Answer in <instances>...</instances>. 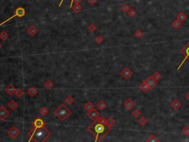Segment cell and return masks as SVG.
Segmentation results:
<instances>
[{
	"mask_svg": "<svg viewBox=\"0 0 189 142\" xmlns=\"http://www.w3.org/2000/svg\"><path fill=\"white\" fill-rule=\"evenodd\" d=\"M10 115L9 111L4 107H0V120H5Z\"/></svg>",
	"mask_w": 189,
	"mask_h": 142,
	"instance_id": "30bf717a",
	"label": "cell"
},
{
	"mask_svg": "<svg viewBox=\"0 0 189 142\" xmlns=\"http://www.w3.org/2000/svg\"><path fill=\"white\" fill-rule=\"evenodd\" d=\"M123 105L125 107V108L128 110H130L134 106V102H133L132 100L130 98H128L123 103Z\"/></svg>",
	"mask_w": 189,
	"mask_h": 142,
	"instance_id": "7c38bea8",
	"label": "cell"
},
{
	"mask_svg": "<svg viewBox=\"0 0 189 142\" xmlns=\"http://www.w3.org/2000/svg\"><path fill=\"white\" fill-rule=\"evenodd\" d=\"M63 2H64V0H61V2H60V4H59V5H58V8H60V7L61 6V5H62Z\"/></svg>",
	"mask_w": 189,
	"mask_h": 142,
	"instance_id": "b9f144b4",
	"label": "cell"
},
{
	"mask_svg": "<svg viewBox=\"0 0 189 142\" xmlns=\"http://www.w3.org/2000/svg\"><path fill=\"white\" fill-rule=\"evenodd\" d=\"M151 76H152L157 82H158V81L161 78V75L160 74V73H158V72H155Z\"/></svg>",
	"mask_w": 189,
	"mask_h": 142,
	"instance_id": "74e56055",
	"label": "cell"
},
{
	"mask_svg": "<svg viewBox=\"0 0 189 142\" xmlns=\"http://www.w3.org/2000/svg\"><path fill=\"white\" fill-rule=\"evenodd\" d=\"M44 86H45V87L47 89L50 90V89H52V88L54 87V84H53V82L51 80H47V82H45V84H44Z\"/></svg>",
	"mask_w": 189,
	"mask_h": 142,
	"instance_id": "484cf974",
	"label": "cell"
},
{
	"mask_svg": "<svg viewBox=\"0 0 189 142\" xmlns=\"http://www.w3.org/2000/svg\"><path fill=\"white\" fill-rule=\"evenodd\" d=\"M8 107H9L10 110H15L18 107V103H17V102H16L14 100H11L9 103H8Z\"/></svg>",
	"mask_w": 189,
	"mask_h": 142,
	"instance_id": "ac0fdd59",
	"label": "cell"
},
{
	"mask_svg": "<svg viewBox=\"0 0 189 142\" xmlns=\"http://www.w3.org/2000/svg\"><path fill=\"white\" fill-rule=\"evenodd\" d=\"M133 72L129 68V67H125L123 70L121 71V75L123 76L125 79H129L131 76H132Z\"/></svg>",
	"mask_w": 189,
	"mask_h": 142,
	"instance_id": "ba28073f",
	"label": "cell"
},
{
	"mask_svg": "<svg viewBox=\"0 0 189 142\" xmlns=\"http://www.w3.org/2000/svg\"><path fill=\"white\" fill-rule=\"evenodd\" d=\"M15 94L18 98H22L24 95V91L21 89H16L15 91Z\"/></svg>",
	"mask_w": 189,
	"mask_h": 142,
	"instance_id": "4dcf8cb0",
	"label": "cell"
},
{
	"mask_svg": "<svg viewBox=\"0 0 189 142\" xmlns=\"http://www.w3.org/2000/svg\"><path fill=\"white\" fill-rule=\"evenodd\" d=\"M72 1H73V0H72ZM72 1H71V2H72Z\"/></svg>",
	"mask_w": 189,
	"mask_h": 142,
	"instance_id": "ee69618b",
	"label": "cell"
},
{
	"mask_svg": "<svg viewBox=\"0 0 189 142\" xmlns=\"http://www.w3.org/2000/svg\"><path fill=\"white\" fill-rule=\"evenodd\" d=\"M182 133H183L185 135L188 136L189 135V127L188 126H185V127L182 129Z\"/></svg>",
	"mask_w": 189,
	"mask_h": 142,
	"instance_id": "f35d334b",
	"label": "cell"
},
{
	"mask_svg": "<svg viewBox=\"0 0 189 142\" xmlns=\"http://www.w3.org/2000/svg\"><path fill=\"white\" fill-rule=\"evenodd\" d=\"M187 19H188V16L185 13H184L183 12H180L177 16V19H178L181 22H185Z\"/></svg>",
	"mask_w": 189,
	"mask_h": 142,
	"instance_id": "9a60e30c",
	"label": "cell"
},
{
	"mask_svg": "<svg viewBox=\"0 0 189 142\" xmlns=\"http://www.w3.org/2000/svg\"><path fill=\"white\" fill-rule=\"evenodd\" d=\"M139 88H140V90H141L142 92H143V93H146L148 90H150V88H149V87L144 82L140 85L139 86Z\"/></svg>",
	"mask_w": 189,
	"mask_h": 142,
	"instance_id": "e0dca14e",
	"label": "cell"
},
{
	"mask_svg": "<svg viewBox=\"0 0 189 142\" xmlns=\"http://www.w3.org/2000/svg\"><path fill=\"white\" fill-rule=\"evenodd\" d=\"M88 116L89 118H91L92 120L93 121H95L99 116H100V113H98V111H97L96 110H92L91 111L88 112Z\"/></svg>",
	"mask_w": 189,
	"mask_h": 142,
	"instance_id": "8fae6325",
	"label": "cell"
},
{
	"mask_svg": "<svg viewBox=\"0 0 189 142\" xmlns=\"http://www.w3.org/2000/svg\"><path fill=\"white\" fill-rule=\"evenodd\" d=\"M185 97L186 100H187V101H188V102H189V92H188V93H187L185 94Z\"/></svg>",
	"mask_w": 189,
	"mask_h": 142,
	"instance_id": "60d3db41",
	"label": "cell"
},
{
	"mask_svg": "<svg viewBox=\"0 0 189 142\" xmlns=\"http://www.w3.org/2000/svg\"><path fill=\"white\" fill-rule=\"evenodd\" d=\"M48 113H49V110L46 107H42L39 110V113L41 114V115H42V116L47 115Z\"/></svg>",
	"mask_w": 189,
	"mask_h": 142,
	"instance_id": "cb8c5ba5",
	"label": "cell"
},
{
	"mask_svg": "<svg viewBox=\"0 0 189 142\" xmlns=\"http://www.w3.org/2000/svg\"><path fill=\"white\" fill-rule=\"evenodd\" d=\"M8 36H9V35H8V33H7L6 31H5V30L2 31V32L0 33V38H1V40H2L3 42L6 41V40L8 39Z\"/></svg>",
	"mask_w": 189,
	"mask_h": 142,
	"instance_id": "7402d4cb",
	"label": "cell"
},
{
	"mask_svg": "<svg viewBox=\"0 0 189 142\" xmlns=\"http://www.w3.org/2000/svg\"><path fill=\"white\" fill-rule=\"evenodd\" d=\"M1 48H2V44L0 43V49H1Z\"/></svg>",
	"mask_w": 189,
	"mask_h": 142,
	"instance_id": "7bdbcfd3",
	"label": "cell"
},
{
	"mask_svg": "<svg viewBox=\"0 0 189 142\" xmlns=\"http://www.w3.org/2000/svg\"><path fill=\"white\" fill-rule=\"evenodd\" d=\"M128 14H129V16L130 17L133 18V17H134V16L137 15V11L134 9V8H130L129 10L128 11Z\"/></svg>",
	"mask_w": 189,
	"mask_h": 142,
	"instance_id": "1f68e13d",
	"label": "cell"
},
{
	"mask_svg": "<svg viewBox=\"0 0 189 142\" xmlns=\"http://www.w3.org/2000/svg\"><path fill=\"white\" fill-rule=\"evenodd\" d=\"M141 115V112L139 109H136L132 112V115L134 118H138Z\"/></svg>",
	"mask_w": 189,
	"mask_h": 142,
	"instance_id": "d590c367",
	"label": "cell"
},
{
	"mask_svg": "<svg viewBox=\"0 0 189 142\" xmlns=\"http://www.w3.org/2000/svg\"><path fill=\"white\" fill-rule=\"evenodd\" d=\"M180 53L184 56V58H183V60L182 61V62L180 63V65L178 66V67L177 68V70H180V68L182 67V66L183 65V64H184L186 61H188L189 62V41L187 42V44L180 50Z\"/></svg>",
	"mask_w": 189,
	"mask_h": 142,
	"instance_id": "277c9868",
	"label": "cell"
},
{
	"mask_svg": "<svg viewBox=\"0 0 189 142\" xmlns=\"http://www.w3.org/2000/svg\"><path fill=\"white\" fill-rule=\"evenodd\" d=\"M106 124H107L109 127H112L115 124V120L113 118L110 117V118H109L108 119H106Z\"/></svg>",
	"mask_w": 189,
	"mask_h": 142,
	"instance_id": "d4e9b609",
	"label": "cell"
},
{
	"mask_svg": "<svg viewBox=\"0 0 189 142\" xmlns=\"http://www.w3.org/2000/svg\"><path fill=\"white\" fill-rule=\"evenodd\" d=\"M97 107L98 110H103L106 107V104L104 102V101H100L98 104H97Z\"/></svg>",
	"mask_w": 189,
	"mask_h": 142,
	"instance_id": "603a6c76",
	"label": "cell"
},
{
	"mask_svg": "<svg viewBox=\"0 0 189 142\" xmlns=\"http://www.w3.org/2000/svg\"></svg>",
	"mask_w": 189,
	"mask_h": 142,
	"instance_id": "f6af8a7d",
	"label": "cell"
},
{
	"mask_svg": "<svg viewBox=\"0 0 189 142\" xmlns=\"http://www.w3.org/2000/svg\"><path fill=\"white\" fill-rule=\"evenodd\" d=\"M8 134L12 138H16L18 137V135H19V130L15 126H13L8 131Z\"/></svg>",
	"mask_w": 189,
	"mask_h": 142,
	"instance_id": "9c48e42d",
	"label": "cell"
},
{
	"mask_svg": "<svg viewBox=\"0 0 189 142\" xmlns=\"http://www.w3.org/2000/svg\"><path fill=\"white\" fill-rule=\"evenodd\" d=\"M146 141H149V142H158L159 141V139L154 135H151L149 138H148V139L146 140Z\"/></svg>",
	"mask_w": 189,
	"mask_h": 142,
	"instance_id": "f1b7e54d",
	"label": "cell"
},
{
	"mask_svg": "<svg viewBox=\"0 0 189 142\" xmlns=\"http://www.w3.org/2000/svg\"><path fill=\"white\" fill-rule=\"evenodd\" d=\"M94 41H95V42H96L98 45H101V44L104 42V38H103L101 36H98L95 37Z\"/></svg>",
	"mask_w": 189,
	"mask_h": 142,
	"instance_id": "e575fe53",
	"label": "cell"
},
{
	"mask_svg": "<svg viewBox=\"0 0 189 142\" xmlns=\"http://www.w3.org/2000/svg\"><path fill=\"white\" fill-rule=\"evenodd\" d=\"M121 9L122 11H123L124 13H128V11L130 9V7L128 4H123L121 5Z\"/></svg>",
	"mask_w": 189,
	"mask_h": 142,
	"instance_id": "f546056e",
	"label": "cell"
},
{
	"mask_svg": "<svg viewBox=\"0 0 189 142\" xmlns=\"http://www.w3.org/2000/svg\"><path fill=\"white\" fill-rule=\"evenodd\" d=\"M96 29H97V27H96V25L94 24H93V23L90 24L89 25V27H88V30L89 32H94V31L96 30Z\"/></svg>",
	"mask_w": 189,
	"mask_h": 142,
	"instance_id": "8d00e7d4",
	"label": "cell"
},
{
	"mask_svg": "<svg viewBox=\"0 0 189 142\" xmlns=\"http://www.w3.org/2000/svg\"><path fill=\"white\" fill-rule=\"evenodd\" d=\"M28 33L30 36H34L38 33V29L36 28V26L31 25V26L28 28Z\"/></svg>",
	"mask_w": 189,
	"mask_h": 142,
	"instance_id": "5bb4252c",
	"label": "cell"
},
{
	"mask_svg": "<svg viewBox=\"0 0 189 142\" xmlns=\"http://www.w3.org/2000/svg\"><path fill=\"white\" fill-rule=\"evenodd\" d=\"M87 130L95 137V141H101L110 132L112 127H109L106 124L100 123L95 120L93 123L87 127Z\"/></svg>",
	"mask_w": 189,
	"mask_h": 142,
	"instance_id": "6da1fadb",
	"label": "cell"
},
{
	"mask_svg": "<svg viewBox=\"0 0 189 142\" xmlns=\"http://www.w3.org/2000/svg\"><path fill=\"white\" fill-rule=\"evenodd\" d=\"M171 107L174 109V110H179L180 108V107H181V103H180V102L178 100V99H174L172 102H171Z\"/></svg>",
	"mask_w": 189,
	"mask_h": 142,
	"instance_id": "4fadbf2b",
	"label": "cell"
},
{
	"mask_svg": "<svg viewBox=\"0 0 189 142\" xmlns=\"http://www.w3.org/2000/svg\"><path fill=\"white\" fill-rule=\"evenodd\" d=\"M25 10L23 8H21V7H19L18 8H16V10H15V14H14L13 16H10V18L7 19L6 20H5V21L2 22V23H0V27H1L2 25H3L4 24H5L6 22H8V21L11 20L12 19H13L14 17H20V18H21V17L25 16Z\"/></svg>",
	"mask_w": 189,
	"mask_h": 142,
	"instance_id": "5b68a950",
	"label": "cell"
},
{
	"mask_svg": "<svg viewBox=\"0 0 189 142\" xmlns=\"http://www.w3.org/2000/svg\"><path fill=\"white\" fill-rule=\"evenodd\" d=\"M87 2L90 5H94V4L97 2V0H87Z\"/></svg>",
	"mask_w": 189,
	"mask_h": 142,
	"instance_id": "ab89813d",
	"label": "cell"
},
{
	"mask_svg": "<svg viewBox=\"0 0 189 142\" xmlns=\"http://www.w3.org/2000/svg\"><path fill=\"white\" fill-rule=\"evenodd\" d=\"M55 115L57 116L61 121H65L66 118H68L71 115V111L70 110L66 107L64 104H61L54 112Z\"/></svg>",
	"mask_w": 189,
	"mask_h": 142,
	"instance_id": "3957f363",
	"label": "cell"
},
{
	"mask_svg": "<svg viewBox=\"0 0 189 142\" xmlns=\"http://www.w3.org/2000/svg\"><path fill=\"white\" fill-rule=\"evenodd\" d=\"M74 102H75V99L72 95H68L65 98V102L67 104H72Z\"/></svg>",
	"mask_w": 189,
	"mask_h": 142,
	"instance_id": "83f0119b",
	"label": "cell"
},
{
	"mask_svg": "<svg viewBox=\"0 0 189 142\" xmlns=\"http://www.w3.org/2000/svg\"><path fill=\"white\" fill-rule=\"evenodd\" d=\"M33 129H32V130L30 132V133H32V132H34L36 129H38V128H40V127H44L45 126V122L41 118H37L36 119H35V121H33Z\"/></svg>",
	"mask_w": 189,
	"mask_h": 142,
	"instance_id": "8992f818",
	"label": "cell"
},
{
	"mask_svg": "<svg viewBox=\"0 0 189 142\" xmlns=\"http://www.w3.org/2000/svg\"><path fill=\"white\" fill-rule=\"evenodd\" d=\"M37 93H38V91H37L36 88H35V87H30V88H29L28 90V94L30 97L35 96Z\"/></svg>",
	"mask_w": 189,
	"mask_h": 142,
	"instance_id": "d6986e66",
	"label": "cell"
},
{
	"mask_svg": "<svg viewBox=\"0 0 189 142\" xmlns=\"http://www.w3.org/2000/svg\"><path fill=\"white\" fill-rule=\"evenodd\" d=\"M51 133L45 127L36 129L34 132L29 133L30 140L29 141L44 142L50 137Z\"/></svg>",
	"mask_w": 189,
	"mask_h": 142,
	"instance_id": "7a4b0ae2",
	"label": "cell"
},
{
	"mask_svg": "<svg viewBox=\"0 0 189 142\" xmlns=\"http://www.w3.org/2000/svg\"><path fill=\"white\" fill-rule=\"evenodd\" d=\"M16 88L13 87V85H10L8 87H7L6 88H5V91L7 92V93H8L9 95H13V93H15V91H16Z\"/></svg>",
	"mask_w": 189,
	"mask_h": 142,
	"instance_id": "2e32d148",
	"label": "cell"
},
{
	"mask_svg": "<svg viewBox=\"0 0 189 142\" xmlns=\"http://www.w3.org/2000/svg\"><path fill=\"white\" fill-rule=\"evenodd\" d=\"M144 82L149 87L150 90H153L154 87H156V86L157 85V82L152 77V76H149L145 81Z\"/></svg>",
	"mask_w": 189,
	"mask_h": 142,
	"instance_id": "52a82bcc",
	"label": "cell"
},
{
	"mask_svg": "<svg viewBox=\"0 0 189 142\" xmlns=\"http://www.w3.org/2000/svg\"><path fill=\"white\" fill-rule=\"evenodd\" d=\"M147 123H148V119H146V118L145 117H141L139 119V124L142 126H145Z\"/></svg>",
	"mask_w": 189,
	"mask_h": 142,
	"instance_id": "836d02e7",
	"label": "cell"
},
{
	"mask_svg": "<svg viewBox=\"0 0 189 142\" xmlns=\"http://www.w3.org/2000/svg\"><path fill=\"white\" fill-rule=\"evenodd\" d=\"M73 10L75 13H79L81 10H82V7L79 5V4H75L74 6H73Z\"/></svg>",
	"mask_w": 189,
	"mask_h": 142,
	"instance_id": "4316f807",
	"label": "cell"
},
{
	"mask_svg": "<svg viewBox=\"0 0 189 142\" xmlns=\"http://www.w3.org/2000/svg\"><path fill=\"white\" fill-rule=\"evenodd\" d=\"M134 36L137 38H140L143 37V32L140 29H138L135 33H134Z\"/></svg>",
	"mask_w": 189,
	"mask_h": 142,
	"instance_id": "d6a6232c",
	"label": "cell"
},
{
	"mask_svg": "<svg viewBox=\"0 0 189 142\" xmlns=\"http://www.w3.org/2000/svg\"><path fill=\"white\" fill-rule=\"evenodd\" d=\"M182 22H181L180 21H179L178 19H176L175 21H174L173 22V23H172V27L174 28L175 29H179L182 26Z\"/></svg>",
	"mask_w": 189,
	"mask_h": 142,
	"instance_id": "44dd1931",
	"label": "cell"
},
{
	"mask_svg": "<svg viewBox=\"0 0 189 142\" xmlns=\"http://www.w3.org/2000/svg\"><path fill=\"white\" fill-rule=\"evenodd\" d=\"M84 108H85V110L86 111L89 112V111H91L92 110L94 109V104H92L91 102H88L87 103H86L84 104Z\"/></svg>",
	"mask_w": 189,
	"mask_h": 142,
	"instance_id": "ffe728a7",
	"label": "cell"
}]
</instances>
